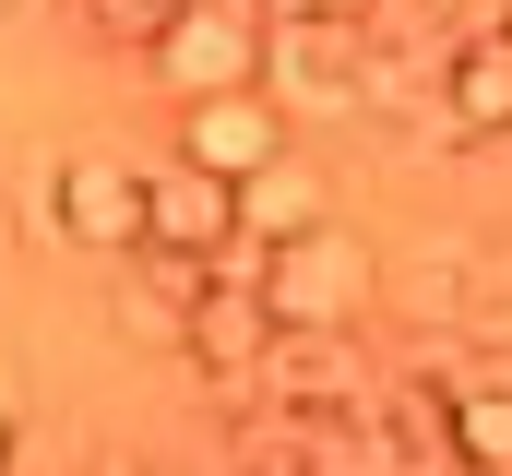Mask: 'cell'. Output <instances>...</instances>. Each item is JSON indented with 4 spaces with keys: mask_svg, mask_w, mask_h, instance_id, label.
I'll list each match as a JSON object with an SVG mask.
<instances>
[{
    "mask_svg": "<svg viewBox=\"0 0 512 476\" xmlns=\"http://www.w3.org/2000/svg\"><path fill=\"white\" fill-rule=\"evenodd\" d=\"M370 298H382V262L334 215L298 227V238H262V310H274V334H358Z\"/></svg>",
    "mask_w": 512,
    "mask_h": 476,
    "instance_id": "obj_1",
    "label": "cell"
},
{
    "mask_svg": "<svg viewBox=\"0 0 512 476\" xmlns=\"http://www.w3.org/2000/svg\"><path fill=\"white\" fill-rule=\"evenodd\" d=\"M36 215H48V238H72V250H131L143 238V167L108 155V143H72L36 179Z\"/></svg>",
    "mask_w": 512,
    "mask_h": 476,
    "instance_id": "obj_2",
    "label": "cell"
},
{
    "mask_svg": "<svg viewBox=\"0 0 512 476\" xmlns=\"http://www.w3.org/2000/svg\"><path fill=\"white\" fill-rule=\"evenodd\" d=\"M143 60L179 96H239V84H262V0H179Z\"/></svg>",
    "mask_w": 512,
    "mask_h": 476,
    "instance_id": "obj_3",
    "label": "cell"
},
{
    "mask_svg": "<svg viewBox=\"0 0 512 476\" xmlns=\"http://www.w3.org/2000/svg\"><path fill=\"white\" fill-rule=\"evenodd\" d=\"M358 60H370L358 24H262V96L286 119H346L358 108Z\"/></svg>",
    "mask_w": 512,
    "mask_h": 476,
    "instance_id": "obj_4",
    "label": "cell"
},
{
    "mask_svg": "<svg viewBox=\"0 0 512 476\" xmlns=\"http://www.w3.org/2000/svg\"><path fill=\"white\" fill-rule=\"evenodd\" d=\"M286 131H298V119L274 108L262 84H239V96H191V119H179V155H191L203 179H227V191H239V179H262L274 155H298Z\"/></svg>",
    "mask_w": 512,
    "mask_h": 476,
    "instance_id": "obj_5",
    "label": "cell"
},
{
    "mask_svg": "<svg viewBox=\"0 0 512 476\" xmlns=\"http://www.w3.org/2000/svg\"><path fill=\"white\" fill-rule=\"evenodd\" d=\"M227 238H239V191H227V179H203L191 155L143 167V238H131V250H191V262H215Z\"/></svg>",
    "mask_w": 512,
    "mask_h": 476,
    "instance_id": "obj_6",
    "label": "cell"
},
{
    "mask_svg": "<svg viewBox=\"0 0 512 476\" xmlns=\"http://www.w3.org/2000/svg\"><path fill=\"white\" fill-rule=\"evenodd\" d=\"M441 119L465 131V143H512V36H453V60H441Z\"/></svg>",
    "mask_w": 512,
    "mask_h": 476,
    "instance_id": "obj_7",
    "label": "cell"
},
{
    "mask_svg": "<svg viewBox=\"0 0 512 476\" xmlns=\"http://www.w3.org/2000/svg\"><path fill=\"white\" fill-rule=\"evenodd\" d=\"M441 429H453V465L465 476H512V381H453V405H441Z\"/></svg>",
    "mask_w": 512,
    "mask_h": 476,
    "instance_id": "obj_8",
    "label": "cell"
},
{
    "mask_svg": "<svg viewBox=\"0 0 512 476\" xmlns=\"http://www.w3.org/2000/svg\"><path fill=\"white\" fill-rule=\"evenodd\" d=\"M322 215H334V191L298 155H274L262 179H239V238H298V227H322Z\"/></svg>",
    "mask_w": 512,
    "mask_h": 476,
    "instance_id": "obj_9",
    "label": "cell"
},
{
    "mask_svg": "<svg viewBox=\"0 0 512 476\" xmlns=\"http://www.w3.org/2000/svg\"><path fill=\"white\" fill-rule=\"evenodd\" d=\"M60 12H84V24H96V48H155L179 0H60Z\"/></svg>",
    "mask_w": 512,
    "mask_h": 476,
    "instance_id": "obj_10",
    "label": "cell"
},
{
    "mask_svg": "<svg viewBox=\"0 0 512 476\" xmlns=\"http://www.w3.org/2000/svg\"><path fill=\"white\" fill-rule=\"evenodd\" d=\"M370 0H262V24H358Z\"/></svg>",
    "mask_w": 512,
    "mask_h": 476,
    "instance_id": "obj_11",
    "label": "cell"
},
{
    "mask_svg": "<svg viewBox=\"0 0 512 476\" xmlns=\"http://www.w3.org/2000/svg\"><path fill=\"white\" fill-rule=\"evenodd\" d=\"M0 476H12V381H0Z\"/></svg>",
    "mask_w": 512,
    "mask_h": 476,
    "instance_id": "obj_12",
    "label": "cell"
},
{
    "mask_svg": "<svg viewBox=\"0 0 512 476\" xmlns=\"http://www.w3.org/2000/svg\"><path fill=\"white\" fill-rule=\"evenodd\" d=\"M0 12H60V0H0Z\"/></svg>",
    "mask_w": 512,
    "mask_h": 476,
    "instance_id": "obj_13",
    "label": "cell"
},
{
    "mask_svg": "<svg viewBox=\"0 0 512 476\" xmlns=\"http://www.w3.org/2000/svg\"><path fill=\"white\" fill-rule=\"evenodd\" d=\"M405 12H453V0H405Z\"/></svg>",
    "mask_w": 512,
    "mask_h": 476,
    "instance_id": "obj_14",
    "label": "cell"
},
{
    "mask_svg": "<svg viewBox=\"0 0 512 476\" xmlns=\"http://www.w3.org/2000/svg\"><path fill=\"white\" fill-rule=\"evenodd\" d=\"M489 36H512V0H501V24H489Z\"/></svg>",
    "mask_w": 512,
    "mask_h": 476,
    "instance_id": "obj_15",
    "label": "cell"
},
{
    "mask_svg": "<svg viewBox=\"0 0 512 476\" xmlns=\"http://www.w3.org/2000/svg\"><path fill=\"white\" fill-rule=\"evenodd\" d=\"M239 476H286V465H239Z\"/></svg>",
    "mask_w": 512,
    "mask_h": 476,
    "instance_id": "obj_16",
    "label": "cell"
}]
</instances>
